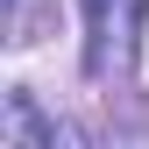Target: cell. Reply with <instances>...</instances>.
<instances>
[{
  "mask_svg": "<svg viewBox=\"0 0 149 149\" xmlns=\"http://www.w3.org/2000/svg\"><path fill=\"white\" fill-rule=\"evenodd\" d=\"M135 29H142V0H85V71L114 78L135 64Z\"/></svg>",
  "mask_w": 149,
  "mask_h": 149,
  "instance_id": "6da1fadb",
  "label": "cell"
},
{
  "mask_svg": "<svg viewBox=\"0 0 149 149\" xmlns=\"http://www.w3.org/2000/svg\"><path fill=\"white\" fill-rule=\"evenodd\" d=\"M7 135H14V149H92L78 121H50L29 92H7Z\"/></svg>",
  "mask_w": 149,
  "mask_h": 149,
  "instance_id": "7a4b0ae2",
  "label": "cell"
}]
</instances>
